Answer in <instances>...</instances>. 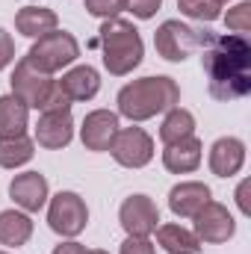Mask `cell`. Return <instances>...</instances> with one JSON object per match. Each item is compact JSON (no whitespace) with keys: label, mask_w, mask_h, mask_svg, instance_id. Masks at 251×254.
Returning <instances> with one entry per match:
<instances>
[{"label":"cell","mask_w":251,"mask_h":254,"mask_svg":"<svg viewBox=\"0 0 251 254\" xmlns=\"http://www.w3.org/2000/svg\"><path fill=\"white\" fill-rule=\"evenodd\" d=\"M201 54L210 77V95L216 101L246 98L251 92V45L246 36H210Z\"/></svg>","instance_id":"obj_1"},{"label":"cell","mask_w":251,"mask_h":254,"mask_svg":"<svg viewBox=\"0 0 251 254\" xmlns=\"http://www.w3.org/2000/svg\"><path fill=\"white\" fill-rule=\"evenodd\" d=\"M181 104V89L172 77H142L119 92V113L130 122H148Z\"/></svg>","instance_id":"obj_2"},{"label":"cell","mask_w":251,"mask_h":254,"mask_svg":"<svg viewBox=\"0 0 251 254\" xmlns=\"http://www.w3.org/2000/svg\"><path fill=\"white\" fill-rule=\"evenodd\" d=\"M101 54H104V65L110 74L125 77L130 74L145 57V45L139 30L125 21V18H107L101 24Z\"/></svg>","instance_id":"obj_3"},{"label":"cell","mask_w":251,"mask_h":254,"mask_svg":"<svg viewBox=\"0 0 251 254\" xmlns=\"http://www.w3.org/2000/svg\"><path fill=\"white\" fill-rule=\"evenodd\" d=\"M77 57H80L77 39L71 33H65V30H54V33L36 39V45L27 51L24 60L33 65L36 71H42V74H57V71L68 68Z\"/></svg>","instance_id":"obj_4"},{"label":"cell","mask_w":251,"mask_h":254,"mask_svg":"<svg viewBox=\"0 0 251 254\" xmlns=\"http://www.w3.org/2000/svg\"><path fill=\"white\" fill-rule=\"evenodd\" d=\"M213 33L210 30H195L187 27L181 21H163L154 33V45H157V54L169 63H184L192 51H201L207 45Z\"/></svg>","instance_id":"obj_5"},{"label":"cell","mask_w":251,"mask_h":254,"mask_svg":"<svg viewBox=\"0 0 251 254\" xmlns=\"http://www.w3.org/2000/svg\"><path fill=\"white\" fill-rule=\"evenodd\" d=\"M86 222H89V207H86V201L77 192H57L51 198L48 225H51L54 234L74 240L77 234H83Z\"/></svg>","instance_id":"obj_6"},{"label":"cell","mask_w":251,"mask_h":254,"mask_svg":"<svg viewBox=\"0 0 251 254\" xmlns=\"http://www.w3.org/2000/svg\"><path fill=\"white\" fill-rule=\"evenodd\" d=\"M110 154L119 166L125 169H142L154 160V139L142 130V127H125L116 133Z\"/></svg>","instance_id":"obj_7"},{"label":"cell","mask_w":251,"mask_h":254,"mask_svg":"<svg viewBox=\"0 0 251 254\" xmlns=\"http://www.w3.org/2000/svg\"><path fill=\"white\" fill-rule=\"evenodd\" d=\"M237 234V222L231 216V210L219 201H207L198 213H195V237L198 243H228Z\"/></svg>","instance_id":"obj_8"},{"label":"cell","mask_w":251,"mask_h":254,"mask_svg":"<svg viewBox=\"0 0 251 254\" xmlns=\"http://www.w3.org/2000/svg\"><path fill=\"white\" fill-rule=\"evenodd\" d=\"M9 83H12V95L18 101H24L30 110H42V104H45V98H48V92H51V86L57 80H51V74L36 71L27 60H21V63L15 65Z\"/></svg>","instance_id":"obj_9"},{"label":"cell","mask_w":251,"mask_h":254,"mask_svg":"<svg viewBox=\"0 0 251 254\" xmlns=\"http://www.w3.org/2000/svg\"><path fill=\"white\" fill-rule=\"evenodd\" d=\"M119 222L127 237H151L160 228V210L148 195H130L119 210Z\"/></svg>","instance_id":"obj_10"},{"label":"cell","mask_w":251,"mask_h":254,"mask_svg":"<svg viewBox=\"0 0 251 254\" xmlns=\"http://www.w3.org/2000/svg\"><path fill=\"white\" fill-rule=\"evenodd\" d=\"M116 133H119V116L113 110H92L80 127V139L86 151H110Z\"/></svg>","instance_id":"obj_11"},{"label":"cell","mask_w":251,"mask_h":254,"mask_svg":"<svg viewBox=\"0 0 251 254\" xmlns=\"http://www.w3.org/2000/svg\"><path fill=\"white\" fill-rule=\"evenodd\" d=\"M9 198L24 210V213H39L48 204V181L39 172H24L15 175L9 184Z\"/></svg>","instance_id":"obj_12"},{"label":"cell","mask_w":251,"mask_h":254,"mask_svg":"<svg viewBox=\"0 0 251 254\" xmlns=\"http://www.w3.org/2000/svg\"><path fill=\"white\" fill-rule=\"evenodd\" d=\"M74 139V119L71 110L63 113H42L39 125H36V142L48 151H60Z\"/></svg>","instance_id":"obj_13"},{"label":"cell","mask_w":251,"mask_h":254,"mask_svg":"<svg viewBox=\"0 0 251 254\" xmlns=\"http://www.w3.org/2000/svg\"><path fill=\"white\" fill-rule=\"evenodd\" d=\"M246 166V145L234 136L216 139L210 148V172L216 178H234Z\"/></svg>","instance_id":"obj_14"},{"label":"cell","mask_w":251,"mask_h":254,"mask_svg":"<svg viewBox=\"0 0 251 254\" xmlns=\"http://www.w3.org/2000/svg\"><path fill=\"white\" fill-rule=\"evenodd\" d=\"M210 201V187L201 181H184L169 192V210L178 219H195V213Z\"/></svg>","instance_id":"obj_15"},{"label":"cell","mask_w":251,"mask_h":254,"mask_svg":"<svg viewBox=\"0 0 251 254\" xmlns=\"http://www.w3.org/2000/svg\"><path fill=\"white\" fill-rule=\"evenodd\" d=\"M201 139L198 136H187V139H178L172 145H166L163 151V166L172 172V175H189L201 166Z\"/></svg>","instance_id":"obj_16"},{"label":"cell","mask_w":251,"mask_h":254,"mask_svg":"<svg viewBox=\"0 0 251 254\" xmlns=\"http://www.w3.org/2000/svg\"><path fill=\"white\" fill-rule=\"evenodd\" d=\"M63 92L74 101H92L98 92H101V74L92 68V65H74L71 71H65L63 80H60Z\"/></svg>","instance_id":"obj_17"},{"label":"cell","mask_w":251,"mask_h":254,"mask_svg":"<svg viewBox=\"0 0 251 254\" xmlns=\"http://www.w3.org/2000/svg\"><path fill=\"white\" fill-rule=\"evenodd\" d=\"M57 24H60L57 12L54 9H42V6H24L15 15V30L21 36H27V39H42V36L54 33Z\"/></svg>","instance_id":"obj_18"},{"label":"cell","mask_w":251,"mask_h":254,"mask_svg":"<svg viewBox=\"0 0 251 254\" xmlns=\"http://www.w3.org/2000/svg\"><path fill=\"white\" fill-rule=\"evenodd\" d=\"M27 125H30V107L18 101L15 95H3L0 98V139L27 133Z\"/></svg>","instance_id":"obj_19"},{"label":"cell","mask_w":251,"mask_h":254,"mask_svg":"<svg viewBox=\"0 0 251 254\" xmlns=\"http://www.w3.org/2000/svg\"><path fill=\"white\" fill-rule=\"evenodd\" d=\"M33 237V219L21 210H3L0 213V246L18 249Z\"/></svg>","instance_id":"obj_20"},{"label":"cell","mask_w":251,"mask_h":254,"mask_svg":"<svg viewBox=\"0 0 251 254\" xmlns=\"http://www.w3.org/2000/svg\"><path fill=\"white\" fill-rule=\"evenodd\" d=\"M157 243L169 254H198V249H201L198 237L187 228H181V225H160L157 228Z\"/></svg>","instance_id":"obj_21"},{"label":"cell","mask_w":251,"mask_h":254,"mask_svg":"<svg viewBox=\"0 0 251 254\" xmlns=\"http://www.w3.org/2000/svg\"><path fill=\"white\" fill-rule=\"evenodd\" d=\"M33 139L27 133L21 136H9V139H0V169H18V166H27L33 160Z\"/></svg>","instance_id":"obj_22"},{"label":"cell","mask_w":251,"mask_h":254,"mask_svg":"<svg viewBox=\"0 0 251 254\" xmlns=\"http://www.w3.org/2000/svg\"><path fill=\"white\" fill-rule=\"evenodd\" d=\"M187 136H195V116L189 110H181V107H172L163 119V127H160V139L166 145L178 142V139H187Z\"/></svg>","instance_id":"obj_23"},{"label":"cell","mask_w":251,"mask_h":254,"mask_svg":"<svg viewBox=\"0 0 251 254\" xmlns=\"http://www.w3.org/2000/svg\"><path fill=\"white\" fill-rule=\"evenodd\" d=\"M178 9H181L187 18L207 21V24L222 15V3H216V0H178Z\"/></svg>","instance_id":"obj_24"},{"label":"cell","mask_w":251,"mask_h":254,"mask_svg":"<svg viewBox=\"0 0 251 254\" xmlns=\"http://www.w3.org/2000/svg\"><path fill=\"white\" fill-rule=\"evenodd\" d=\"M225 24H228V30H234L237 36H246L251 30V3H237L234 9H228Z\"/></svg>","instance_id":"obj_25"},{"label":"cell","mask_w":251,"mask_h":254,"mask_svg":"<svg viewBox=\"0 0 251 254\" xmlns=\"http://www.w3.org/2000/svg\"><path fill=\"white\" fill-rule=\"evenodd\" d=\"M125 9V0H86V12L95 18H119V12Z\"/></svg>","instance_id":"obj_26"},{"label":"cell","mask_w":251,"mask_h":254,"mask_svg":"<svg viewBox=\"0 0 251 254\" xmlns=\"http://www.w3.org/2000/svg\"><path fill=\"white\" fill-rule=\"evenodd\" d=\"M63 110H71V98L63 92V86H60V80L51 86V92H48V98H45V104H42V110L39 113H63Z\"/></svg>","instance_id":"obj_27"},{"label":"cell","mask_w":251,"mask_h":254,"mask_svg":"<svg viewBox=\"0 0 251 254\" xmlns=\"http://www.w3.org/2000/svg\"><path fill=\"white\" fill-rule=\"evenodd\" d=\"M163 6V0H125V9H130L139 21H148L157 15V9Z\"/></svg>","instance_id":"obj_28"},{"label":"cell","mask_w":251,"mask_h":254,"mask_svg":"<svg viewBox=\"0 0 251 254\" xmlns=\"http://www.w3.org/2000/svg\"><path fill=\"white\" fill-rule=\"evenodd\" d=\"M122 254H154V243L148 237H127L122 243Z\"/></svg>","instance_id":"obj_29"},{"label":"cell","mask_w":251,"mask_h":254,"mask_svg":"<svg viewBox=\"0 0 251 254\" xmlns=\"http://www.w3.org/2000/svg\"><path fill=\"white\" fill-rule=\"evenodd\" d=\"M12 60H15V42H12V36L0 27V71L12 63Z\"/></svg>","instance_id":"obj_30"},{"label":"cell","mask_w":251,"mask_h":254,"mask_svg":"<svg viewBox=\"0 0 251 254\" xmlns=\"http://www.w3.org/2000/svg\"><path fill=\"white\" fill-rule=\"evenodd\" d=\"M54 254H86V249L80 246V243H74V240H68V243H60Z\"/></svg>","instance_id":"obj_31"},{"label":"cell","mask_w":251,"mask_h":254,"mask_svg":"<svg viewBox=\"0 0 251 254\" xmlns=\"http://www.w3.org/2000/svg\"><path fill=\"white\" fill-rule=\"evenodd\" d=\"M246 190H249V181H243V184H240V190H237V201H240V210H243V213H251L249 198H246Z\"/></svg>","instance_id":"obj_32"},{"label":"cell","mask_w":251,"mask_h":254,"mask_svg":"<svg viewBox=\"0 0 251 254\" xmlns=\"http://www.w3.org/2000/svg\"><path fill=\"white\" fill-rule=\"evenodd\" d=\"M86 254H110V252H104V249H95V252H86Z\"/></svg>","instance_id":"obj_33"},{"label":"cell","mask_w":251,"mask_h":254,"mask_svg":"<svg viewBox=\"0 0 251 254\" xmlns=\"http://www.w3.org/2000/svg\"><path fill=\"white\" fill-rule=\"evenodd\" d=\"M216 3H228V0H216Z\"/></svg>","instance_id":"obj_34"},{"label":"cell","mask_w":251,"mask_h":254,"mask_svg":"<svg viewBox=\"0 0 251 254\" xmlns=\"http://www.w3.org/2000/svg\"><path fill=\"white\" fill-rule=\"evenodd\" d=\"M0 254H9V252H0Z\"/></svg>","instance_id":"obj_35"}]
</instances>
